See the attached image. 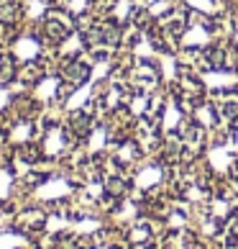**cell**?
Masks as SVG:
<instances>
[{"label":"cell","mask_w":238,"mask_h":249,"mask_svg":"<svg viewBox=\"0 0 238 249\" xmlns=\"http://www.w3.org/2000/svg\"><path fill=\"white\" fill-rule=\"evenodd\" d=\"M90 75V67L85 62H67L62 67V77L69 82V85H79V82H85Z\"/></svg>","instance_id":"1"}]
</instances>
